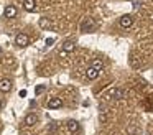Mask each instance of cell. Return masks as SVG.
<instances>
[{
  "instance_id": "12",
  "label": "cell",
  "mask_w": 153,
  "mask_h": 135,
  "mask_svg": "<svg viewBox=\"0 0 153 135\" xmlns=\"http://www.w3.org/2000/svg\"><path fill=\"white\" fill-rule=\"evenodd\" d=\"M23 8L27 12H35L36 10V2L35 0H23Z\"/></svg>"
},
{
  "instance_id": "10",
  "label": "cell",
  "mask_w": 153,
  "mask_h": 135,
  "mask_svg": "<svg viewBox=\"0 0 153 135\" xmlns=\"http://www.w3.org/2000/svg\"><path fill=\"white\" fill-rule=\"evenodd\" d=\"M68 130H69L71 134H76V132H79V130H81L79 122H77V120H69V122H68Z\"/></svg>"
},
{
  "instance_id": "9",
  "label": "cell",
  "mask_w": 153,
  "mask_h": 135,
  "mask_svg": "<svg viewBox=\"0 0 153 135\" xmlns=\"http://www.w3.org/2000/svg\"><path fill=\"white\" fill-rule=\"evenodd\" d=\"M4 15H5V18H13V16L17 15V8H15L13 5H7L4 10Z\"/></svg>"
},
{
  "instance_id": "1",
  "label": "cell",
  "mask_w": 153,
  "mask_h": 135,
  "mask_svg": "<svg viewBox=\"0 0 153 135\" xmlns=\"http://www.w3.org/2000/svg\"><path fill=\"white\" fill-rule=\"evenodd\" d=\"M28 43H30V40H28V35H25V33H18V35L15 36V45L20 46V48L28 46Z\"/></svg>"
},
{
  "instance_id": "18",
  "label": "cell",
  "mask_w": 153,
  "mask_h": 135,
  "mask_svg": "<svg viewBox=\"0 0 153 135\" xmlns=\"http://www.w3.org/2000/svg\"><path fill=\"white\" fill-rule=\"evenodd\" d=\"M45 43H46L48 46H50V45H53V43H54V38H46V41H45Z\"/></svg>"
},
{
  "instance_id": "19",
  "label": "cell",
  "mask_w": 153,
  "mask_h": 135,
  "mask_svg": "<svg viewBox=\"0 0 153 135\" xmlns=\"http://www.w3.org/2000/svg\"><path fill=\"white\" fill-rule=\"evenodd\" d=\"M25 95H27V91H25V89H22V91H20V97H25Z\"/></svg>"
},
{
  "instance_id": "20",
  "label": "cell",
  "mask_w": 153,
  "mask_h": 135,
  "mask_svg": "<svg viewBox=\"0 0 153 135\" xmlns=\"http://www.w3.org/2000/svg\"><path fill=\"white\" fill-rule=\"evenodd\" d=\"M2 105H4V104H2V101H0V109H2Z\"/></svg>"
},
{
  "instance_id": "6",
  "label": "cell",
  "mask_w": 153,
  "mask_h": 135,
  "mask_svg": "<svg viewBox=\"0 0 153 135\" xmlns=\"http://www.w3.org/2000/svg\"><path fill=\"white\" fill-rule=\"evenodd\" d=\"M61 48H63V51H66V53H73L74 49H76V43H74L73 40H66Z\"/></svg>"
},
{
  "instance_id": "13",
  "label": "cell",
  "mask_w": 153,
  "mask_h": 135,
  "mask_svg": "<svg viewBox=\"0 0 153 135\" xmlns=\"http://www.w3.org/2000/svg\"><path fill=\"white\" fill-rule=\"evenodd\" d=\"M38 25H40L43 30H50L51 26H53V25H51V20H50V18H46V16H43V18H40V22H38Z\"/></svg>"
},
{
  "instance_id": "22",
  "label": "cell",
  "mask_w": 153,
  "mask_h": 135,
  "mask_svg": "<svg viewBox=\"0 0 153 135\" xmlns=\"http://www.w3.org/2000/svg\"><path fill=\"white\" fill-rule=\"evenodd\" d=\"M0 53H2V48H0Z\"/></svg>"
},
{
  "instance_id": "5",
  "label": "cell",
  "mask_w": 153,
  "mask_h": 135,
  "mask_svg": "<svg viewBox=\"0 0 153 135\" xmlns=\"http://www.w3.org/2000/svg\"><path fill=\"white\" fill-rule=\"evenodd\" d=\"M36 122H38V115L36 114H27V115H25V120H23L25 125L31 127V125H35Z\"/></svg>"
},
{
  "instance_id": "17",
  "label": "cell",
  "mask_w": 153,
  "mask_h": 135,
  "mask_svg": "<svg viewBox=\"0 0 153 135\" xmlns=\"http://www.w3.org/2000/svg\"><path fill=\"white\" fill-rule=\"evenodd\" d=\"M140 7H142V2H138V0H135V2H133V8H140Z\"/></svg>"
},
{
  "instance_id": "7",
  "label": "cell",
  "mask_w": 153,
  "mask_h": 135,
  "mask_svg": "<svg viewBox=\"0 0 153 135\" xmlns=\"http://www.w3.org/2000/svg\"><path fill=\"white\" fill-rule=\"evenodd\" d=\"M112 97L117 99V101H120V99H125V97H127V92L123 91L122 87H115V89L112 91Z\"/></svg>"
},
{
  "instance_id": "21",
  "label": "cell",
  "mask_w": 153,
  "mask_h": 135,
  "mask_svg": "<svg viewBox=\"0 0 153 135\" xmlns=\"http://www.w3.org/2000/svg\"><path fill=\"white\" fill-rule=\"evenodd\" d=\"M130 2H135V0H130Z\"/></svg>"
},
{
  "instance_id": "3",
  "label": "cell",
  "mask_w": 153,
  "mask_h": 135,
  "mask_svg": "<svg viewBox=\"0 0 153 135\" xmlns=\"http://www.w3.org/2000/svg\"><path fill=\"white\" fill-rule=\"evenodd\" d=\"M92 30H94L92 18H84L81 22V31H92Z\"/></svg>"
},
{
  "instance_id": "8",
  "label": "cell",
  "mask_w": 153,
  "mask_h": 135,
  "mask_svg": "<svg viewBox=\"0 0 153 135\" xmlns=\"http://www.w3.org/2000/svg\"><path fill=\"white\" fill-rule=\"evenodd\" d=\"M61 105H63V101H61L59 97H51L50 101H48V107L50 109H59Z\"/></svg>"
},
{
  "instance_id": "4",
  "label": "cell",
  "mask_w": 153,
  "mask_h": 135,
  "mask_svg": "<svg viewBox=\"0 0 153 135\" xmlns=\"http://www.w3.org/2000/svg\"><path fill=\"white\" fill-rule=\"evenodd\" d=\"M12 89V81L8 78L0 79V92H10Z\"/></svg>"
},
{
  "instance_id": "16",
  "label": "cell",
  "mask_w": 153,
  "mask_h": 135,
  "mask_svg": "<svg viewBox=\"0 0 153 135\" xmlns=\"http://www.w3.org/2000/svg\"><path fill=\"white\" fill-rule=\"evenodd\" d=\"M99 120H100V122H102V124H105V122H107V115H105V114H104V112H102V114H100V115H99Z\"/></svg>"
},
{
  "instance_id": "2",
  "label": "cell",
  "mask_w": 153,
  "mask_h": 135,
  "mask_svg": "<svg viewBox=\"0 0 153 135\" xmlns=\"http://www.w3.org/2000/svg\"><path fill=\"white\" fill-rule=\"evenodd\" d=\"M120 26H123V28H130V26L133 25V16L130 15V13H127V15H122L119 20Z\"/></svg>"
},
{
  "instance_id": "11",
  "label": "cell",
  "mask_w": 153,
  "mask_h": 135,
  "mask_svg": "<svg viewBox=\"0 0 153 135\" xmlns=\"http://www.w3.org/2000/svg\"><path fill=\"white\" fill-rule=\"evenodd\" d=\"M86 78L89 79V81H94V79L99 78V71H97V69H94L92 66H91V68H87V71H86Z\"/></svg>"
},
{
  "instance_id": "15",
  "label": "cell",
  "mask_w": 153,
  "mask_h": 135,
  "mask_svg": "<svg viewBox=\"0 0 153 135\" xmlns=\"http://www.w3.org/2000/svg\"><path fill=\"white\" fill-rule=\"evenodd\" d=\"M45 89H46V86H45V84H40V86H36V89H35V94H36V95L43 94V92H45Z\"/></svg>"
},
{
  "instance_id": "14",
  "label": "cell",
  "mask_w": 153,
  "mask_h": 135,
  "mask_svg": "<svg viewBox=\"0 0 153 135\" xmlns=\"http://www.w3.org/2000/svg\"><path fill=\"white\" fill-rule=\"evenodd\" d=\"M92 68L94 69H97V71H102V69H104V61H102V59H100V58H96V59H92Z\"/></svg>"
}]
</instances>
